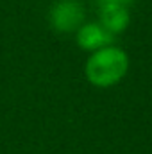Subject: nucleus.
Masks as SVG:
<instances>
[{
    "label": "nucleus",
    "instance_id": "f257e3e1",
    "mask_svg": "<svg viewBox=\"0 0 152 154\" xmlns=\"http://www.w3.org/2000/svg\"><path fill=\"white\" fill-rule=\"evenodd\" d=\"M129 56L122 47L109 45L91 52L84 65V75L95 88H111L129 72Z\"/></svg>",
    "mask_w": 152,
    "mask_h": 154
},
{
    "label": "nucleus",
    "instance_id": "f03ea898",
    "mask_svg": "<svg viewBox=\"0 0 152 154\" xmlns=\"http://www.w3.org/2000/svg\"><path fill=\"white\" fill-rule=\"evenodd\" d=\"M50 27L61 34H72L84 23V7L77 0H57L48 11Z\"/></svg>",
    "mask_w": 152,
    "mask_h": 154
},
{
    "label": "nucleus",
    "instance_id": "7ed1b4c3",
    "mask_svg": "<svg viewBox=\"0 0 152 154\" xmlns=\"http://www.w3.org/2000/svg\"><path fill=\"white\" fill-rule=\"evenodd\" d=\"M116 36L106 31L99 22H84L75 32V41L81 50L84 52H97L104 47L113 45Z\"/></svg>",
    "mask_w": 152,
    "mask_h": 154
},
{
    "label": "nucleus",
    "instance_id": "20e7f679",
    "mask_svg": "<svg viewBox=\"0 0 152 154\" xmlns=\"http://www.w3.org/2000/svg\"><path fill=\"white\" fill-rule=\"evenodd\" d=\"M99 23L109 31L113 36H118L127 31L131 23V13L125 5H99Z\"/></svg>",
    "mask_w": 152,
    "mask_h": 154
},
{
    "label": "nucleus",
    "instance_id": "39448f33",
    "mask_svg": "<svg viewBox=\"0 0 152 154\" xmlns=\"http://www.w3.org/2000/svg\"><path fill=\"white\" fill-rule=\"evenodd\" d=\"M134 0H99V5H125L129 7Z\"/></svg>",
    "mask_w": 152,
    "mask_h": 154
}]
</instances>
